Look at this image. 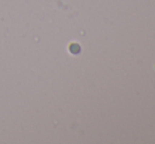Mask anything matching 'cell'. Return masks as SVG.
<instances>
[]
</instances>
